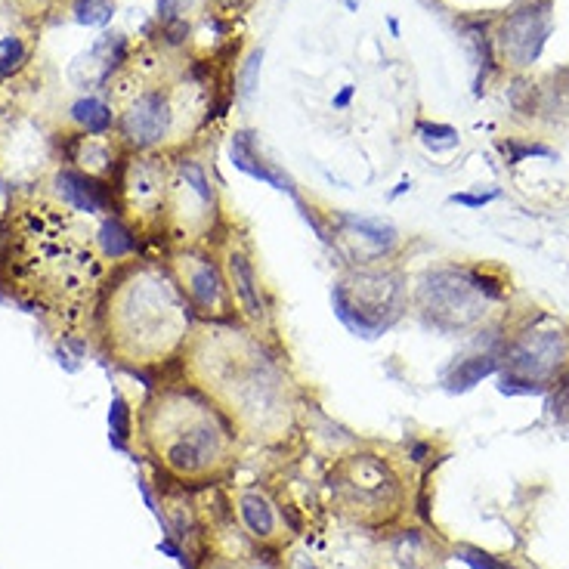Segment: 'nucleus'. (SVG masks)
Segmentation results:
<instances>
[{"mask_svg":"<svg viewBox=\"0 0 569 569\" xmlns=\"http://www.w3.org/2000/svg\"><path fill=\"white\" fill-rule=\"evenodd\" d=\"M106 282L103 251L72 208L22 195L0 214V288L59 325L81 322Z\"/></svg>","mask_w":569,"mask_h":569,"instance_id":"obj_1","label":"nucleus"},{"mask_svg":"<svg viewBox=\"0 0 569 569\" xmlns=\"http://www.w3.org/2000/svg\"><path fill=\"white\" fill-rule=\"evenodd\" d=\"M189 7H192V0H158V22H161V28L186 22Z\"/></svg>","mask_w":569,"mask_h":569,"instance_id":"obj_23","label":"nucleus"},{"mask_svg":"<svg viewBox=\"0 0 569 569\" xmlns=\"http://www.w3.org/2000/svg\"><path fill=\"white\" fill-rule=\"evenodd\" d=\"M501 155L508 158V164H517L529 155H542V158H554V149L542 146V143H520V140H501L498 143Z\"/></svg>","mask_w":569,"mask_h":569,"instance_id":"obj_20","label":"nucleus"},{"mask_svg":"<svg viewBox=\"0 0 569 569\" xmlns=\"http://www.w3.org/2000/svg\"><path fill=\"white\" fill-rule=\"evenodd\" d=\"M109 424H112V443H115L118 449H124V443L130 440V433H133V427H130V409H127V403H124V396H115V399H112Z\"/></svg>","mask_w":569,"mask_h":569,"instance_id":"obj_19","label":"nucleus"},{"mask_svg":"<svg viewBox=\"0 0 569 569\" xmlns=\"http://www.w3.org/2000/svg\"><path fill=\"white\" fill-rule=\"evenodd\" d=\"M418 133H421V143L430 146L433 152H443V149L458 146V130L449 127V124H427V121H421Z\"/></svg>","mask_w":569,"mask_h":569,"instance_id":"obj_18","label":"nucleus"},{"mask_svg":"<svg viewBox=\"0 0 569 569\" xmlns=\"http://www.w3.org/2000/svg\"><path fill=\"white\" fill-rule=\"evenodd\" d=\"M498 368V359L495 353H480V356H471V359H461L455 368H452V375L446 378L449 390H471L474 384H480L486 375H492Z\"/></svg>","mask_w":569,"mask_h":569,"instance_id":"obj_15","label":"nucleus"},{"mask_svg":"<svg viewBox=\"0 0 569 569\" xmlns=\"http://www.w3.org/2000/svg\"><path fill=\"white\" fill-rule=\"evenodd\" d=\"M458 560H464L471 569H514L511 563L498 560V557H492V554H486V551H480V548H461V551H458Z\"/></svg>","mask_w":569,"mask_h":569,"instance_id":"obj_24","label":"nucleus"},{"mask_svg":"<svg viewBox=\"0 0 569 569\" xmlns=\"http://www.w3.org/2000/svg\"><path fill=\"white\" fill-rule=\"evenodd\" d=\"M498 192L492 189V192H483V195H452V202L455 205H467V208H483L486 202H492Z\"/></svg>","mask_w":569,"mask_h":569,"instance_id":"obj_25","label":"nucleus"},{"mask_svg":"<svg viewBox=\"0 0 569 569\" xmlns=\"http://www.w3.org/2000/svg\"><path fill=\"white\" fill-rule=\"evenodd\" d=\"M350 93H353V90L347 87V90H344V93L338 96V103H334V106H344V103H347V99H350Z\"/></svg>","mask_w":569,"mask_h":569,"instance_id":"obj_27","label":"nucleus"},{"mask_svg":"<svg viewBox=\"0 0 569 569\" xmlns=\"http://www.w3.org/2000/svg\"><path fill=\"white\" fill-rule=\"evenodd\" d=\"M180 372L239 437L276 440L294 421L297 396L282 353L242 322H198Z\"/></svg>","mask_w":569,"mask_h":569,"instance_id":"obj_2","label":"nucleus"},{"mask_svg":"<svg viewBox=\"0 0 569 569\" xmlns=\"http://www.w3.org/2000/svg\"><path fill=\"white\" fill-rule=\"evenodd\" d=\"M338 511L365 529L390 526L406 508V483L378 452H350L328 474Z\"/></svg>","mask_w":569,"mask_h":569,"instance_id":"obj_5","label":"nucleus"},{"mask_svg":"<svg viewBox=\"0 0 569 569\" xmlns=\"http://www.w3.org/2000/svg\"><path fill=\"white\" fill-rule=\"evenodd\" d=\"M72 121L87 133V137H103V133L112 130L115 115L99 96H84L72 106Z\"/></svg>","mask_w":569,"mask_h":569,"instance_id":"obj_14","label":"nucleus"},{"mask_svg":"<svg viewBox=\"0 0 569 569\" xmlns=\"http://www.w3.org/2000/svg\"><path fill=\"white\" fill-rule=\"evenodd\" d=\"M548 409L560 424H569V368H563V372L554 378V393H551Z\"/></svg>","mask_w":569,"mask_h":569,"instance_id":"obj_21","label":"nucleus"},{"mask_svg":"<svg viewBox=\"0 0 569 569\" xmlns=\"http://www.w3.org/2000/svg\"><path fill=\"white\" fill-rule=\"evenodd\" d=\"M22 62H25V44L19 38L0 41V81L10 78Z\"/></svg>","mask_w":569,"mask_h":569,"instance_id":"obj_22","label":"nucleus"},{"mask_svg":"<svg viewBox=\"0 0 569 569\" xmlns=\"http://www.w3.org/2000/svg\"><path fill=\"white\" fill-rule=\"evenodd\" d=\"M115 13L112 0H75L72 16L78 25H106Z\"/></svg>","mask_w":569,"mask_h":569,"instance_id":"obj_17","label":"nucleus"},{"mask_svg":"<svg viewBox=\"0 0 569 569\" xmlns=\"http://www.w3.org/2000/svg\"><path fill=\"white\" fill-rule=\"evenodd\" d=\"M214 251L220 257L223 276H226V288H229V300L232 310H236V319L251 328L254 334L279 350V325H276V310L273 300L263 288L260 270H257V257H254V245L245 232H239L232 223L223 226V232L214 239Z\"/></svg>","mask_w":569,"mask_h":569,"instance_id":"obj_8","label":"nucleus"},{"mask_svg":"<svg viewBox=\"0 0 569 569\" xmlns=\"http://www.w3.org/2000/svg\"><path fill=\"white\" fill-rule=\"evenodd\" d=\"M140 440L167 477L208 486L232 474L239 433L189 381H161L140 409Z\"/></svg>","mask_w":569,"mask_h":569,"instance_id":"obj_4","label":"nucleus"},{"mask_svg":"<svg viewBox=\"0 0 569 569\" xmlns=\"http://www.w3.org/2000/svg\"><path fill=\"white\" fill-rule=\"evenodd\" d=\"M174 99L167 90H143L130 99V106L118 118L121 140L137 155H158L174 137Z\"/></svg>","mask_w":569,"mask_h":569,"instance_id":"obj_11","label":"nucleus"},{"mask_svg":"<svg viewBox=\"0 0 569 569\" xmlns=\"http://www.w3.org/2000/svg\"><path fill=\"white\" fill-rule=\"evenodd\" d=\"M198 316L167 260H127L103 282L96 331L103 350L130 372H167L180 365Z\"/></svg>","mask_w":569,"mask_h":569,"instance_id":"obj_3","label":"nucleus"},{"mask_svg":"<svg viewBox=\"0 0 569 569\" xmlns=\"http://www.w3.org/2000/svg\"><path fill=\"white\" fill-rule=\"evenodd\" d=\"M167 266L174 270L198 322H239L236 310H232L226 276H223L220 257L214 251V242L167 251Z\"/></svg>","mask_w":569,"mask_h":569,"instance_id":"obj_9","label":"nucleus"},{"mask_svg":"<svg viewBox=\"0 0 569 569\" xmlns=\"http://www.w3.org/2000/svg\"><path fill=\"white\" fill-rule=\"evenodd\" d=\"M239 517H242V526L248 529V535H254L257 542H276L279 539V517H276V508L273 501L260 495V492H242L239 495Z\"/></svg>","mask_w":569,"mask_h":569,"instance_id":"obj_13","label":"nucleus"},{"mask_svg":"<svg viewBox=\"0 0 569 569\" xmlns=\"http://www.w3.org/2000/svg\"><path fill=\"white\" fill-rule=\"evenodd\" d=\"M232 158H236V164L242 167V171H248V174H254V177H260L266 183H273L279 189H288L285 186L288 180H282L273 171V167L260 164L263 158H257V152H254V137H251V133H236V140H232Z\"/></svg>","mask_w":569,"mask_h":569,"instance_id":"obj_16","label":"nucleus"},{"mask_svg":"<svg viewBox=\"0 0 569 569\" xmlns=\"http://www.w3.org/2000/svg\"><path fill=\"white\" fill-rule=\"evenodd\" d=\"M406 304V279L384 260L356 263L334 285V310L365 338H375L396 325Z\"/></svg>","mask_w":569,"mask_h":569,"instance_id":"obj_7","label":"nucleus"},{"mask_svg":"<svg viewBox=\"0 0 569 569\" xmlns=\"http://www.w3.org/2000/svg\"><path fill=\"white\" fill-rule=\"evenodd\" d=\"M554 31V4L551 0H523L517 4L498 31V53L514 69H529L539 62L548 38Z\"/></svg>","mask_w":569,"mask_h":569,"instance_id":"obj_12","label":"nucleus"},{"mask_svg":"<svg viewBox=\"0 0 569 569\" xmlns=\"http://www.w3.org/2000/svg\"><path fill=\"white\" fill-rule=\"evenodd\" d=\"M566 338L554 328H526L505 347V375L501 393H542L563 372Z\"/></svg>","mask_w":569,"mask_h":569,"instance_id":"obj_10","label":"nucleus"},{"mask_svg":"<svg viewBox=\"0 0 569 569\" xmlns=\"http://www.w3.org/2000/svg\"><path fill=\"white\" fill-rule=\"evenodd\" d=\"M217 4H220L223 10H229V13H239V10L248 7V0H217Z\"/></svg>","mask_w":569,"mask_h":569,"instance_id":"obj_26","label":"nucleus"},{"mask_svg":"<svg viewBox=\"0 0 569 569\" xmlns=\"http://www.w3.org/2000/svg\"><path fill=\"white\" fill-rule=\"evenodd\" d=\"M505 297L501 282L483 270L440 266L430 270L415 288V310L421 322L443 334H461L486 319L495 300Z\"/></svg>","mask_w":569,"mask_h":569,"instance_id":"obj_6","label":"nucleus"}]
</instances>
